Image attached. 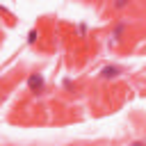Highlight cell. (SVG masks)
<instances>
[{
	"instance_id": "4",
	"label": "cell",
	"mask_w": 146,
	"mask_h": 146,
	"mask_svg": "<svg viewBox=\"0 0 146 146\" xmlns=\"http://www.w3.org/2000/svg\"><path fill=\"white\" fill-rule=\"evenodd\" d=\"M125 5H128V0H116V2H114V7H116V9H123Z\"/></svg>"
},
{
	"instance_id": "6",
	"label": "cell",
	"mask_w": 146,
	"mask_h": 146,
	"mask_svg": "<svg viewBox=\"0 0 146 146\" xmlns=\"http://www.w3.org/2000/svg\"><path fill=\"white\" fill-rule=\"evenodd\" d=\"M132 146H146V144H144V141H135Z\"/></svg>"
},
{
	"instance_id": "3",
	"label": "cell",
	"mask_w": 146,
	"mask_h": 146,
	"mask_svg": "<svg viewBox=\"0 0 146 146\" xmlns=\"http://www.w3.org/2000/svg\"><path fill=\"white\" fill-rule=\"evenodd\" d=\"M123 30H125V23H119V25L114 27V34H112V36H114V39H112V46H114V43H116V41L121 39V34H123Z\"/></svg>"
},
{
	"instance_id": "2",
	"label": "cell",
	"mask_w": 146,
	"mask_h": 146,
	"mask_svg": "<svg viewBox=\"0 0 146 146\" xmlns=\"http://www.w3.org/2000/svg\"><path fill=\"white\" fill-rule=\"evenodd\" d=\"M119 73H121L119 66H105V68H103V78H116Z\"/></svg>"
},
{
	"instance_id": "1",
	"label": "cell",
	"mask_w": 146,
	"mask_h": 146,
	"mask_svg": "<svg viewBox=\"0 0 146 146\" xmlns=\"http://www.w3.org/2000/svg\"><path fill=\"white\" fill-rule=\"evenodd\" d=\"M27 87H30L32 91H41V89H43V78H41L39 73L30 75V78H27Z\"/></svg>"
},
{
	"instance_id": "5",
	"label": "cell",
	"mask_w": 146,
	"mask_h": 146,
	"mask_svg": "<svg viewBox=\"0 0 146 146\" xmlns=\"http://www.w3.org/2000/svg\"><path fill=\"white\" fill-rule=\"evenodd\" d=\"M34 39H36V32H34V30H32V32H30V34H27V41H30V43H34Z\"/></svg>"
}]
</instances>
